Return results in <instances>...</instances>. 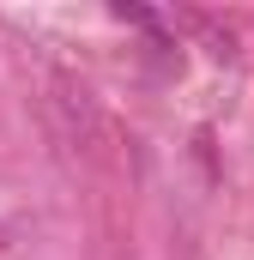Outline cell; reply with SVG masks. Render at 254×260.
<instances>
[{"label": "cell", "mask_w": 254, "mask_h": 260, "mask_svg": "<svg viewBox=\"0 0 254 260\" xmlns=\"http://www.w3.org/2000/svg\"><path fill=\"white\" fill-rule=\"evenodd\" d=\"M194 30L206 37V49H212V61H236V37H230V30H218L212 18H194Z\"/></svg>", "instance_id": "2"}, {"label": "cell", "mask_w": 254, "mask_h": 260, "mask_svg": "<svg viewBox=\"0 0 254 260\" xmlns=\"http://www.w3.org/2000/svg\"><path fill=\"white\" fill-rule=\"evenodd\" d=\"M49 115H55V127H61L67 145H91V139H97V103H91V91H85L79 79H67V73L49 79Z\"/></svg>", "instance_id": "1"}, {"label": "cell", "mask_w": 254, "mask_h": 260, "mask_svg": "<svg viewBox=\"0 0 254 260\" xmlns=\"http://www.w3.org/2000/svg\"><path fill=\"white\" fill-rule=\"evenodd\" d=\"M0 248H6V230H0Z\"/></svg>", "instance_id": "3"}]
</instances>
